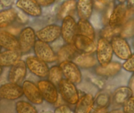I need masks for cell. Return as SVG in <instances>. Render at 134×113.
<instances>
[{"label":"cell","instance_id":"1","mask_svg":"<svg viewBox=\"0 0 134 113\" xmlns=\"http://www.w3.org/2000/svg\"><path fill=\"white\" fill-rule=\"evenodd\" d=\"M95 53L99 65L105 66L109 65L112 61L114 54L110 41L100 37L97 41Z\"/></svg>","mask_w":134,"mask_h":113},{"label":"cell","instance_id":"2","mask_svg":"<svg viewBox=\"0 0 134 113\" xmlns=\"http://www.w3.org/2000/svg\"><path fill=\"white\" fill-rule=\"evenodd\" d=\"M59 92L63 99L70 105H76L79 100V93L75 83L65 79H62L58 85Z\"/></svg>","mask_w":134,"mask_h":113},{"label":"cell","instance_id":"3","mask_svg":"<svg viewBox=\"0 0 134 113\" xmlns=\"http://www.w3.org/2000/svg\"><path fill=\"white\" fill-rule=\"evenodd\" d=\"M19 50L22 54L30 52L37 40L36 34L32 27H26L19 33Z\"/></svg>","mask_w":134,"mask_h":113},{"label":"cell","instance_id":"4","mask_svg":"<svg viewBox=\"0 0 134 113\" xmlns=\"http://www.w3.org/2000/svg\"><path fill=\"white\" fill-rule=\"evenodd\" d=\"M33 49L35 56L47 63H52L57 61V55L48 43L38 39Z\"/></svg>","mask_w":134,"mask_h":113},{"label":"cell","instance_id":"5","mask_svg":"<svg viewBox=\"0 0 134 113\" xmlns=\"http://www.w3.org/2000/svg\"><path fill=\"white\" fill-rule=\"evenodd\" d=\"M110 42L113 53L120 59L126 61L132 54L128 42L123 37L116 36L112 38Z\"/></svg>","mask_w":134,"mask_h":113},{"label":"cell","instance_id":"6","mask_svg":"<svg viewBox=\"0 0 134 113\" xmlns=\"http://www.w3.org/2000/svg\"><path fill=\"white\" fill-rule=\"evenodd\" d=\"M61 36L66 43H72L74 37L78 34L77 22L72 16H67L63 19L61 26Z\"/></svg>","mask_w":134,"mask_h":113},{"label":"cell","instance_id":"7","mask_svg":"<svg viewBox=\"0 0 134 113\" xmlns=\"http://www.w3.org/2000/svg\"><path fill=\"white\" fill-rule=\"evenodd\" d=\"M63 76L68 80L75 84L80 83L82 80V74L79 66L72 61H66L59 64Z\"/></svg>","mask_w":134,"mask_h":113},{"label":"cell","instance_id":"8","mask_svg":"<svg viewBox=\"0 0 134 113\" xmlns=\"http://www.w3.org/2000/svg\"><path fill=\"white\" fill-rule=\"evenodd\" d=\"M25 63L27 69L34 75L42 78L47 77L49 69L47 63L40 59L36 56H28Z\"/></svg>","mask_w":134,"mask_h":113},{"label":"cell","instance_id":"9","mask_svg":"<svg viewBox=\"0 0 134 113\" xmlns=\"http://www.w3.org/2000/svg\"><path fill=\"white\" fill-rule=\"evenodd\" d=\"M40 93L43 100L50 104H55L59 98V92L56 86L49 80H42L38 83Z\"/></svg>","mask_w":134,"mask_h":113},{"label":"cell","instance_id":"10","mask_svg":"<svg viewBox=\"0 0 134 113\" xmlns=\"http://www.w3.org/2000/svg\"><path fill=\"white\" fill-rule=\"evenodd\" d=\"M37 39L46 43H52L57 40L61 36L60 26L57 24H52L41 28L36 32Z\"/></svg>","mask_w":134,"mask_h":113},{"label":"cell","instance_id":"11","mask_svg":"<svg viewBox=\"0 0 134 113\" xmlns=\"http://www.w3.org/2000/svg\"><path fill=\"white\" fill-rule=\"evenodd\" d=\"M23 95V88L20 84L9 82L0 86V99H2L15 101Z\"/></svg>","mask_w":134,"mask_h":113},{"label":"cell","instance_id":"12","mask_svg":"<svg viewBox=\"0 0 134 113\" xmlns=\"http://www.w3.org/2000/svg\"><path fill=\"white\" fill-rule=\"evenodd\" d=\"M23 95L31 103L35 105H40L43 103V99L40 93L38 86L34 82L25 80L23 82L22 86Z\"/></svg>","mask_w":134,"mask_h":113},{"label":"cell","instance_id":"13","mask_svg":"<svg viewBox=\"0 0 134 113\" xmlns=\"http://www.w3.org/2000/svg\"><path fill=\"white\" fill-rule=\"evenodd\" d=\"M72 44L80 53L93 54L96 51L97 44L94 39L82 34H77L76 35Z\"/></svg>","mask_w":134,"mask_h":113},{"label":"cell","instance_id":"14","mask_svg":"<svg viewBox=\"0 0 134 113\" xmlns=\"http://www.w3.org/2000/svg\"><path fill=\"white\" fill-rule=\"evenodd\" d=\"M27 72V66L25 61L19 60L11 66L8 74V80L9 82L20 84L24 82Z\"/></svg>","mask_w":134,"mask_h":113},{"label":"cell","instance_id":"15","mask_svg":"<svg viewBox=\"0 0 134 113\" xmlns=\"http://www.w3.org/2000/svg\"><path fill=\"white\" fill-rule=\"evenodd\" d=\"M127 16V7L124 3H119L112 11L108 24L112 27H120L124 24Z\"/></svg>","mask_w":134,"mask_h":113},{"label":"cell","instance_id":"16","mask_svg":"<svg viewBox=\"0 0 134 113\" xmlns=\"http://www.w3.org/2000/svg\"><path fill=\"white\" fill-rule=\"evenodd\" d=\"M16 6L24 13L34 17L41 16L42 13V7L36 0H17Z\"/></svg>","mask_w":134,"mask_h":113},{"label":"cell","instance_id":"17","mask_svg":"<svg viewBox=\"0 0 134 113\" xmlns=\"http://www.w3.org/2000/svg\"><path fill=\"white\" fill-rule=\"evenodd\" d=\"M0 47L5 50H19V39L10 32L1 30Z\"/></svg>","mask_w":134,"mask_h":113},{"label":"cell","instance_id":"18","mask_svg":"<svg viewBox=\"0 0 134 113\" xmlns=\"http://www.w3.org/2000/svg\"><path fill=\"white\" fill-rule=\"evenodd\" d=\"M19 50H5L0 52V66L2 67L11 66L21 58Z\"/></svg>","mask_w":134,"mask_h":113},{"label":"cell","instance_id":"19","mask_svg":"<svg viewBox=\"0 0 134 113\" xmlns=\"http://www.w3.org/2000/svg\"><path fill=\"white\" fill-rule=\"evenodd\" d=\"M95 101L93 95L86 93L79 98L76 103L74 113H90L93 109Z\"/></svg>","mask_w":134,"mask_h":113},{"label":"cell","instance_id":"20","mask_svg":"<svg viewBox=\"0 0 134 113\" xmlns=\"http://www.w3.org/2000/svg\"><path fill=\"white\" fill-rule=\"evenodd\" d=\"M122 66L118 62H110L108 65L102 66L98 65L95 67V72L98 76L103 77H113L118 74L122 69Z\"/></svg>","mask_w":134,"mask_h":113},{"label":"cell","instance_id":"21","mask_svg":"<svg viewBox=\"0 0 134 113\" xmlns=\"http://www.w3.org/2000/svg\"><path fill=\"white\" fill-rule=\"evenodd\" d=\"M94 7L93 0H78L76 11L80 19H87L91 17Z\"/></svg>","mask_w":134,"mask_h":113},{"label":"cell","instance_id":"22","mask_svg":"<svg viewBox=\"0 0 134 113\" xmlns=\"http://www.w3.org/2000/svg\"><path fill=\"white\" fill-rule=\"evenodd\" d=\"M78 53V51L72 43H66L60 47L57 53V61H59V63L66 61H72Z\"/></svg>","mask_w":134,"mask_h":113},{"label":"cell","instance_id":"23","mask_svg":"<svg viewBox=\"0 0 134 113\" xmlns=\"http://www.w3.org/2000/svg\"><path fill=\"white\" fill-rule=\"evenodd\" d=\"M79 67L83 69H90L95 66L97 63L96 56L92 54H84L78 53L72 60Z\"/></svg>","mask_w":134,"mask_h":113},{"label":"cell","instance_id":"24","mask_svg":"<svg viewBox=\"0 0 134 113\" xmlns=\"http://www.w3.org/2000/svg\"><path fill=\"white\" fill-rule=\"evenodd\" d=\"M17 12L15 9L9 8L0 11V28L9 26L17 19Z\"/></svg>","mask_w":134,"mask_h":113},{"label":"cell","instance_id":"25","mask_svg":"<svg viewBox=\"0 0 134 113\" xmlns=\"http://www.w3.org/2000/svg\"><path fill=\"white\" fill-rule=\"evenodd\" d=\"M77 26H78V34L86 36L92 39H95V29L87 19H80L77 22Z\"/></svg>","mask_w":134,"mask_h":113},{"label":"cell","instance_id":"26","mask_svg":"<svg viewBox=\"0 0 134 113\" xmlns=\"http://www.w3.org/2000/svg\"><path fill=\"white\" fill-rule=\"evenodd\" d=\"M132 95V91L128 86H122L115 90L113 95V100L117 105H123Z\"/></svg>","mask_w":134,"mask_h":113},{"label":"cell","instance_id":"27","mask_svg":"<svg viewBox=\"0 0 134 113\" xmlns=\"http://www.w3.org/2000/svg\"><path fill=\"white\" fill-rule=\"evenodd\" d=\"M76 10V2L75 0H66L63 2L59 8L57 16L59 19L63 20L67 16H72Z\"/></svg>","mask_w":134,"mask_h":113},{"label":"cell","instance_id":"28","mask_svg":"<svg viewBox=\"0 0 134 113\" xmlns=\"http://www.w3.org/2000/svg\"><path fill=\"white\" fill-rule=\"evenodd\" d=\"M63 74L60 66H53L49 69L47 77L50 82H52L55 86H58L60 81L63 79Z\"/></svg>","mask_w":134,"mask_h":113},{"label":"cell","instance_id":"29","mask_svg":"<svg viewBox=\"0 0 134 113\" xmlns=\"http://www.w3.org/2000/svg\"><path fill=\"white\" fill-rule=\"evenodd\" d=\"M122 26L120 27H112L108 24L103 28L100 31V36L101 38H105L108 40L110 41L112 38L116 36H120Z\"/></svg>","mask_w":134,"mask_h":113},{"label":"cell","instance_id":"30","mask_svg":"<svg viewBox=\"0 0 134 113\" xmlns=\"http://www.w3.org/2000/svg\"><path fill=\"white\" fill-rule=\"evenodd\" d=\"M16 113H38L36 107L29 102L19 101L15 104Z\"/></svg>","mask_w":134,"mask_h":113},{"label":"cell","instance_id":"31","mask_svg":"<svg viewBox=\"0 0 134 113\" xmlns=\"http://www.w3.org/2000/svg\"><path fill=\"white\" fill-rule=\"evenodd\" d=\"M134 36V19L129 20L122 26L120 36L125 39L131 38Z\"/></svg>","mask_w":134,"mask_h":113},{"label":"cell","instance_id":"32","mask_svg":"<svg viewBox=\"0 0 134 113\" xmlns=\"http://www.w3.org/2000/svg\"><path fill=\"white\" fill-rule=\"evenodd\" d=\"M95 103L97 107H107L110 103V97L105 93L100 94L97 98Z\"/></svg>","mask_w":134,"mask_h":113},{"label":"cell","instance_id":"33","mask_svg":"<svg viewBox=\"0 0 134 113\" xmlns=\"http://www.w3.org/2000/svg\"><path fill=\"white\" fill-rule=\"evenodd\" d=\"M122 66L126 71L134 73V53L131 54V56L125 61Z\"/></svg>","mask_w":134,"mask_h":113},{"label":"cell","instance_id":"34","mask_svg":"<svg viewBox=\"0 0 134 113\" xmlns=\"http://www.w3.org/2000/svg\"><path fill=\"white\" fill-rule=\"evenodd\" d=\"M123 113H134V96L132 95L123 104Z\"/></svg>","mask_w":134,"mask_h":113},{"label":"cell","instance_id":"35","mask_svg":"<svg viewBox=\"0 0 134 113\" xmlns=\"http://www.w3.org/2000/svg\"><path fill=\"white\" fill-rule=\"evenodd\" d=\"M54 113H72V111L68 105H63L57 107Z\"/></svg>","mask_w":134,"mask_h":113},{"label":"cell","instance_id":"36","mask_svg":"<svg viewBox=\"0 0 134 113\" xmlns=\"http://www.w3.org/2000/svg\"><path fill=\"white\" fill-rule=\"evenodd\" d=\"M127 15H134V0H126Z\"/></svg>","mask_w":134,"mask_h":113},{"label":"cell","instance_id":"37","mask_svg":"<svg viewBox=\"0 0 134 113\" xmlns=\"http://www.w3.org/2000/svg\"><path fill=\"white\" fill-rule=\"evenodd\" d=\"M41 7H48L55 3V0H36Z\"/></svg>","mask_w":134,"mask_h":113},{"label":"cell","instance_id":"38","mask_svg":"<svg viewBox=\"0 0 134 113\" xmlns=\"http://www.w3.org/2000/svg\"><path fill=\"white\" fill-rule=\"evenodd\" d=\"M92 113H109L107 107H97Z\"/></svg>","mask_w":134,"mask_h":113},{"label":"cell","instance_id":"39","mask_svg":"<svg viewBox=\"0 0 134 113\" xmlns=\"http://www.w3.org/2000/svg\"><path fill=\"white\" fill-rule=\"evenodd\" d=\"M128 87L132 91L133 95L134 96V73H133L132 76H131V77L130 79V81H129Z\"/></svg>","mask_w":134,"mask_h":113},{"label":"cell","instance_id":"40","mask_svg":"<svg viewBox=\"0 0 134 113\" xmlns=\"http://www.w3.org/2000/svg\"><path fill=\"white\" fill-rule=\"evenodd\" d=\"M97 2H99L100 4L103 5L105 6H109L110 5L113 4L114 0H96Z\"/></svg>","mask_w":134,"mask_h":113},{"label":"cell","instance_id":"41","mask_svg":"<svg viewBox=\"0 0 134 113\" xmlns=\"http://www.w3.org/2000/svg\"><path fill=\"white\" fill-rule=\"evenodd\" d=\"M109 113H123V112L121 111L120 110H114Z\"/></svg>","mask_w":134,"mask_h":113},{"label":"cell","instance_id":"42","mask_svg":"<svg viewBox=\"0 0 134 113\" xmlns=\"http://www.w3.org/2000/svg\"><path fill=\"white\" fill-rule=\"evenodd\" d=\"M120 3H124V2H126V0H117Z\"/></svg>","mask_w":134,"mask_h":113},{"label":"cell","instance_id":"43","mask_svg":"<svg viewBox=\"0 0 134 113\" xmlns=\"http://www.w3.org/2000/svg\"><path fill=\"white\" fill-rule=\"evenodd\" d=\"M2 72H3V67L0 66V75L2 74Z\"/></svg>","mask_w":134,"mask_h":113},{"label":"cell","instance_id":"44","mask_svg":"<svg viewBox=\"0 0 134 113\" xmlns=\"http://www.w3.org/2000/svg\"><path fill=\"white\" fill-rule=\"evenodd\" d=\"M42 113H51V112L49 111H45V112H42Z\"/></svg>","mask_w":134,"mask_h":113},{"label":"cell","instance_id":"45","mask_svg":"<svg viewBox=\"0 0 134 113\" xmlns=\"http://www.w3.org/2000/svg\"><path fill=\"white\" fill-rule=\"evenodd\" d=\"M1 49H2V47H0V52H1Z\"/></svg>","mask_w":134,"mask_h":113}]
</instances>
